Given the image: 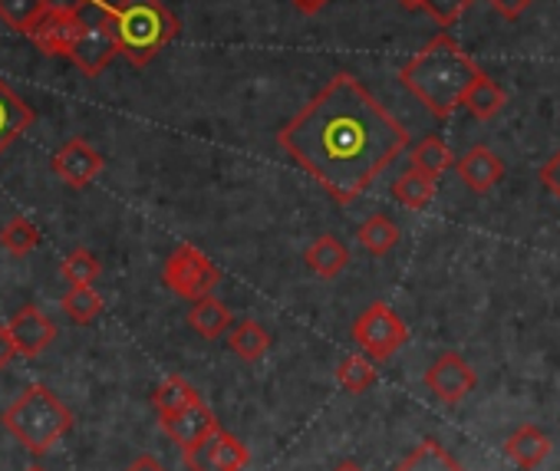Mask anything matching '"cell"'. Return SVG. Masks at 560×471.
Masks as SVG:
<instances>
[{
    "label": "cell",
    "mask_w": 560,
    "mask_h": 471,
    "mask_svg": "<svg viewBox=\"0 0 560 471\" xmlns=\"http://www.w3.org/2000/svg\"><path fill=\"white\" fill-rule=\"evenodd\" d=\"M334 471H363V468H360L357 461H343V464H337Z\"/></svg>",
    "instance_id": "cell-37"
},
{
    "label": "cell",
    "mask_w": 560,
    "mask_h": 471,
    "mask_svg": "<svg viewBox=\"0 0 560 471\" xmlns=\"http://www.w3.org/2000/svg\"><path fill=\"white\" fill-rule=\"evenodd\" d=\"M103 297L93 291V284H80V287H73V291H67L63 294V314L73 320V323H80V327H86V323H93L100 314H103Z\"/></svg>",
    "instance_id": "cell-27"
},
{
    "label": "cell",
    "mask_w": 560,
    "mask_h": 471,
    "mask_svg": "<svg viewBox=\"0 0 560 471\" xmlns=\"http://www.w3.org/2000/svg\"><path fill=\"white\" fill-rule=\"evenodd\" d=\"M458 178L475 191L485 195L491 191L501 178H504V162L488 149V145H475L458 158Z\"/></svg>",
    "instance_id": "cell-14"
},
{
    "label": "cell",
    "mask_w": 560,
    "mask_h": 471,
    "mask_svg": "<svg viewBox=\"0 0 560 471\" xmlns=\"http://www.w3.org/2000/svg\"><path fill=\"white\" fill-rule=\"evenodd\" d=\"M439 27H452L468 8H471V0H422L419 4Z\"/></svg>",
    "instance_id": "cell-31"
},
{
    "label": "cell",
    "mask_w": 560,
    "mask_h": 471,
    "mask_svg": "<svg viewBox=\"0 0 560 471\" xmlns=\"http://www.w3.org/2000/svg\"><path fill=\"white\" fill-rule=\"evenodd\" d=\"M393 198H396L399 204L419 211V208H425V204L435 198V178H429L425 172H419V168L409 165V172H402V175L396 178Z\"/></svg>",
    "instance_id": "cell-24"
},
{
    "label": "cell",
    "mask_w": 560,
    "mask_h": 471,
    "mask_svg": "<svg viewBox=\"0 0 560 471\" xmlns=\"http://www.w3.org/2000/svg\"><path fill=\"white\" fill-rule=\"evenodd\" d=\"M488 4H491L504 21H517V17L534 4V0H488Z\"/></svg>",
    "instance_id": "cell-33"
},
{
    "label": "cell",
    "mask_w": 560,
    "mask_h": 471,
    "mask_svg": "<svg viewBox=\"0 0 560 471\" xmlns=\"http://www.w3.org/2000/svg\"><path fill=\"white\" fill-rule=\"evenodd\" d=\"M198 399H201V396H198V389H195L188 379H182V376H168V379L152 392V405H155L159 419L175 415V412L188 409V405H191V402H198Z\"/></svg>",
    "instance_id": "cell-25"
},
{
    "label": "cell",
    "mask_w": 560,
    "mask_h": 471,
    "mask_svg": "<svg viewBox=\"0 0 560 471\" xmlns=\"http://www.w3.org/2000/svg\"><path fill=\"white\" fill-rule=\"evenodd\" d=\"M360 245L370 251V255H376V258H383V255H389L396 245H399V227H396V221L393 217H386V214H373V217H366L363 224H360Z\"/></svg>",
    "instance_id": "cell-23"
},
{
    "label": "cell",
    "mask_w": 560,
    "mask_h": 471,
    "mask_svg": "<svg viewBox=\"0 0 560 471\" xmlns=\"http://www.w3.org/2000/svg\"><path fill=\"white\" fill-rule=\"evenodd\" d=\"M409 340V330L402 323V317L389 307V304H373L366 307L357 323H353V343L373 360V363H383L389 356H396Z\"/></svg>",
    "instance_id": "cell-5"
},
{
    "label": "cell",
    "mask_w": 560,
    "mask_h": 471,
    "mask_svg": "<svg viewBox=\"0 0 560 471\" xmlns=\"http://www.w3.org/2000/svg\"><path fill=\"white\" fill-rule=\"evenodd\" d=\"M37 245H40V227L27 217H11L0 227V248L14 258H27L31 251H37Z\"/></svg>",
    "instance_id": "cell-26"
},
{
    "label": "cell",
    "mask_w": 560,
    "mask_h": 471,
    "mask_svg": "<svg viewBox=\"0 0 560 471\" xmlns=\"http://www.w3.org/2000/svg\"><path fill=\"white\" fill-rule=\"evenodd\" d=\"M247 461V445L224 428H214L198 445L185 448V464L191 471H241Z\"/></svg>",
    "instance_id": "cell-7"
},
{
    "label": "cell",
    "mask_w": 560,
    "mask_h": 471,
    "mask_svg": "<svg viewBox=\"0 0 560 471\" xmlns=\"http://www.w3.org/2000/svg\"><path fill=\"white\" fill-rule=\"evenodd\" d=\"M162 281L165 287L182 297V301H201L214 291V284L221 281V271L191 245H178L175 255L165 261V271H162Z\"/></svg>",
    "instance_id": "cell-6"
},
{
    "label": "cell",
    "mask_w": 560,
    "mask_h": 471,
    "mask_svg": "<svg viewBox=\"0 0 560 471\" xmlns=\"http://www.w3.org/2000/svg\"><path fill=\"white\" fill-rule=\"evenodd\" d=\"M50 0H0V21H4L14 34L31 37V31L40 24V17L50 11Z\"/></svg>",
    "instance_id": "cell-22"
},
{
    "label": "cell",
    "mask_w": 560,
    "mask_h": 471,
    "mask_svg": "<svg viewBox=\"0 0 560 471\" xmlns=\"http://www.w3.org/2000/svg\"><path fill=\"white\" fill-rule=\"evenodd\" d=\"M412 168L425 172L429 178H439L442 172L452 168V152L439 136H425L416 149H412Z\"/></svg>",
    "instance_id": "cell-28"
},
{
    "label": "cell",
    "mask_w": 560,
    "mask_h": 471,
    "mask_svg": "<svg viewBox=\"0 0 560 471\" xmlns=\"http://www.w3.org/2000/svg\"><path fill=\"white\" fill-rule=\"evenodd\" d=\"M508 458L517 468H537L547 455H550V438L537 428V425H521L508 441H504Z\"/></svg>",
    "instance_id": "cell-17"
},
{
    "label": "cell",
    "mask_w": 560,
    "mask_h": 471,
    "mask_svg": "<svg viewBox=\"0 0 560 471\" xmlns=\"http://www.w3.org/2000/svg\"><path fill=\"white\" fill-rule=\"evenodd\" d=\"M304 261H307V268H311L317 278L334 281V278H340L343 268L350 264V251L340 245V238H334V234H320V238L307 248Z\"/></svg>",
    "instance_id": "cell-16"
},
{
    "label": "cell",
    "mask_w": 560,
    "mask_h": 471,
    "mask_svg": "<svg viewBox=\"0 0 560 471\" xmlns=\"http://www.w3.org/2000/svg\"><path fill=\"white\" fill-rule=\"evenodd\" d=\"M50 165L70 188H86L103 172V155L86 139H70Z\"/></svg>",
    "instance_id": "cell-12"
},
{
    "label": "cell",
    "mask_w": 560,
    "mask_h": 471,
    "mask_svg": "<svg viewBox=\"0 0 560 471\" xmlns=\"http://www.w3.org/2000/svg\"><path fill=\"white\" fill-rule=\"evenodd\" d=\"M14 356H18V350H14V340H11L8 327H0V369L11 366V363H14Z\"/></svg>",
    "instance_id": "cell-34"
},
{
    "label": "cell",
    "mask_w": 560,
    "mask_h": 471,
    "mask_svg": "<svg viewBox=\"0 0 560 471\" xmlns=\"http://www.w3.org/2000/svg\"><path fill=\"white\" fill-rule=\"evenodd\" d=\"M228 346L234 356H241L244 363H257L264 360V353L270 350V333L257 323V320H241L231 323L228 330Z\"/></svg>",
    "instance_id": "cell-19"
},
{
    "label": "cell",
    "mask_w": 560,
    "mask_h": 471,
    "mask_svg": "<svg viewBox=\"0 0 560 471\" xmlns=\"http://www.w3.org/2000/svg\"><path fill=\"white\" fill-rule=\"evenodd\" d=\"M478 73L481 70L475 60L448 34H439L402 67L399 80L432 116L448 119L462 106Z\"/></svg>",
    "instance_id": "cell-2"
},
{
    "label": "cell",
    "mask_w": 560,
    "mask_h": 471,
    "mask_svg": "<svg viewBox=\"0 0 560 471\" xmlns=\"http://www.w3.org/2000/svg\"><path fill=\"white\" fill-rule=\"evenodd\" d=\"M425 386H429V392H432L435 399L455 405V402H462L465 396L475 392L478 376H475V369L468 366V360H462L458 353H442V356L425 369Z\"/></svg>",
    "instance_id": "cell-9"
},
{
    "label": "cell",
    "mask_w": 560,
    "mask_h": 471,
    "mask_svg": "<svg viewBox=\"0 0 560 471\" xmlns=\"http://www.w3.org/2000/svg\"><path fill=\"white\" fill-rule=\"evenodd\" d=\"M337 379H340V386L347 392L360 396V392H366L376 382V366H373L370 356H347L337 366Z\"/></svg>",
    "instance_id": "cell-29"
},
{
    "label": "cell",
    "mask_w": 560,
    "mask_h": 471,
    "mask_svg": "<svg viewBox=\"0 0 560 471\" xmlns=\"http://www.w3.org/2000/svg\"><path fill=\"white\" fill-rule=\"evenodd\" d=\"M31 122H34L31 106H24V99L0 80V152L11 149L27 132Z\"/></svg>",
    "instance_id": "cell-15"
},
{
    "label": "cell",
    "mask_w": 560,
    "mask_h": 471,
    "mask_svg": "<svg viewBox=\"0 0 560 471\" xmlns=\"http://www.w3.org/2000/svg\"><path fill=\"white\" fill-rule=\"evenodd\" d=\"M188 323H191V330L201 333L205 340H218V337H224V333L231 330L234 314H231L218 297L208 294V297L195 301V307H191V314H188Z\"/></svg>",
    "instance_id": "cell-18"
},
{
    "label": "cell",
    "mask_w": 560,
    "mask_h": 471,
    "mask_svg": "<svg viewBox=\"0 0 560 471\" xmlns=\"http://www.w3.org/2000/svg\"><path fill=\"white\" fill-rule=\"evenodd\" d=\"M103 274V264L96 261V255H90L86 248H77L63 258V278L80 287V284H93Z\"/></svg>",
    "instance_id": "cell-30"
},
{
    "label": "cell",
    "mask_w": 560,
    "mask_h": 471,
    "mask_svg": "<svg viewBox=\"0 0 560 471\" xmlns=\"http://www.w3.org/2000/svg\"><path fill=\"white\" fill-rule=\"evenodd\" d=\"M422 4V0H399V8H406V11H416Z\"/></svg>",
    "instance_id": "cell-38"
},
{
    "label": "cell",
    "mask_w": 560,
    "mask_h": 471,
    "mask_svg": "<svg viewBox=\"0 0 560 471\" xmlns=\"http://www.w3.org/2000/svg\"><path fill=\"white\" fill-rule=\"evenodd\" d=\"M8 333H11V340H14L18 356L34 360V356L47 353L50 343L57 340V323H54L40 307H24V310H18V314L11 317Z\"/></svg>",
    "instance_id": "cell-10"
},
{
    "label": "cell",
    "mask_w": 560,
    "mask_h": 471,
    "mask_svg": "<svg viewBox=\"0 0 560 471\" xmlns=\"http://www.w3.org/2000/svg\"><path fill=\"white\" fill-rule=\"evenodd\" d=\"M504 99H508V96H504V90H501L491 76L478 73V76H475V83L468 86V93H465L462 106H465L475 119H491V116H498V113H501Z\"/></svg>",
    "instance_id": "cell-21"
},
{
    "label": "cell",
    "mask_w": 560,
    "mask_h": 471,
    "mask_svg": "<svg viewBox=\"0 0 560 471\" xmlns=\"http://www.w3.org/2000/svg\"><path fill=\"white\" fill-rule=\"evenodd\" d=\"M277 142L340 204H350L409 145V132L357 76L340 73L277 132Z\"/></svg>",
    "instance_id": "cell-1"
},
{
    "label": "cell",
    "mask_w": 560,
    "mask_h": 471,
    "mask_svg": "<svg viewBox=\"0 0 560 471\" xmlns=\"http://www.w3.org/2000/svg\"><path fill=\"white\" fill-rule=\"evenodd\" d=\"M126 471H168V468H165L155 455H139Z\"/></svg>",
    "instance_id": "cell-35"
},
{
    "label": "cell",
    "mask_w": 560,
    "mask_h": 471,
    "mask_svg": "<svg viewBox=\"0 0 560 471\" xmlns=\"http://www.w3.org/2000/svg\"><path fill=\"white\" fill-rule=\"evenodd\" d=\"M83 31H86V21L80 17L77 8H50L40 17V24L31 31V40L47 57H67Z\"/></svg>",
    "instance_id": "cell-8"
},
{
    "label": "cell",
    "mask_w": 560,
    "mask_h": 471,
    "mask_svg": "<svg viewBox=\"0 0 560 471\" xmlns=\"http://www.w3.org/2000/svg\"><path fill=\"white\" fill-rule=\"evenodd\" d=\"M162 428H165L182 448H191V445H198L205 435H211V432L221 428V425H218L214 412L198 399V402H191L188 409H182V412H175V415H165V419H162Z\"/></svg>",
    "instance_id": "cell-13"
},
{
    "label": "cell",
    "mask_w": 560,
    "mask_h": 471,
    "mask_svg": "<svg viewBox=\"0 0 560 471\" xmlns=\"http://www.w3.org/2000/svg\"><path fill=\"white\" fill-rule=\"evenodd\" d=\"M24 471H47V468H40V464H31V468H24Z\"/></svg>",
    "instance_id": "cell-39"
},
{
    "label": "cell",
    "mask_w": 560,
    "mask_h": 471,
    "mask_svg": "<svg viewBox=\"0 0 560 471\" xmlns=\"http://www.w3.org/2000/svg\"><path fill=\"white\" fill-rule=\"evenodd\" d=\"M100 8L103 24L109 27L119 54L132 67H149L155 54L178 37V21L162 0H119V4H106V0H90Z\"/></svg>",
    "instance_id": "cell-3"
},
{
    "label": "cell",
    "mask_w": 560,
    "mask_h": 471,
    "mask_svg": "<svg viewBox=\"0 0 560 471\" xmlns=\"http://www.w3.org/2000/svg\"><path fill=\"white\" fill-rule=\"evenodd\" d=\"M396 471H462V464L435 438H425L396 464Z\"/></svg>",
    "instance_id": "cell-20"
},
{
    "label": "cell",
    "mask_w": 560,
    "mask_h": 471,
    "mask_svg": "<svg viewBox=\"0 0 560 471\" xmlns=\"http://www.w3.org/2000/svg\"><path fill=\"white\" fill-rule=\"evenodd\" d=\"M291 4H294L301 14H320V11L330 4V0H291Z\"/></svg>",
    "instance_id": "cell-36"
},
{
    "label": "cell",
    "mask_w": 560,
    "mask_h": 471,
    "mask_svg": "<svg viewBox=\"0 0 560 471\" xmlns=\"http://www.w3.org/2000/svg\"><path fill=\"white\" fill-rule=\"evenodd\" d=\"M116 54H119V47H116L109 27L100 21V24H86V31L77 37V44L70 47L67 57H70V60L77 63V70H83L86 76H100V73L113 63Z\"/></svg>",
    "instance_id": "cell-11"
},
{
    "label": "cell",
    "mask_w": 560,
    "mask_h": 471,
    "mask_svg": "<svg viewBox=\"0 0 560 471\" xmlns=\"http://www.w3.org/2000/svg\"><path fill=\"white\" fill-rule=\"evenodd\" d=\"M4 428L37 458H44L70 428H73V412L63 405V399L44 386L34 382L27 386L8 409L0 415Z\"/></svg>",
    "instance_id": "cell-4"
},
{
    "label": "cell",
    "mask_w": 560,
    "mask_h": 471,
    "mask_svg": "<svg viewBox=\"0 0 560 471\" xmlns=\"http://www.w3.org/2000/svg\"><path fill=\"white\" fill-rule=\"evenodd\" d=\"M540 185H547V191L560 201V152H553V158H547L537 172Z\"/></svg>",
    "instance_id": "cell-32"
}]
</instances>
